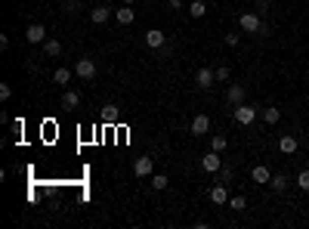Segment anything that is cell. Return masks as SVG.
Returning a JSON list of instances; mask_svg holds the SVG:
<instances>
[{
	"label": "cell",
	"mask_w": 309,
	"mask_h": 229,
	"mask_svg": "<svg viewBox=\"0 0 309 229\" xmlns=\"http://www.w3.org/2000/svg\"><path fill=\"white\" fill-rule=\"evenodd\" d=\"M257 114H260V108H254V105H235V111H232V118H235V124H241V127H251L254 121H257Z\"/></svg>",
	"instance_id": "1"
},
{
	"label": "cell",
	"mask_w": 309,
	"mask_h": 229,
	"mask_svg": "<svg viewBox=\"0 0 309 229\" xmlns=\"http://www.w3.org/2000/svg\"><path fill=\"white\" fill-rule=\"evenodd\" d=\"M238 25H241L244 34H260V28H263L266 22H263L260 13H241V16H238Z\"/></svg>",
	"instance_id": "2"
},
{
	"label": "cell",
	"mask_w": 309,
	"mask_h": 229,
	"mask_svg": "<svg viewBox=\"0 0 309 229\" xmlns=\"http://www.w3.org/2000/svg\"><path fill=\"white\" fill-rule=\"evenodd\" d=\"M213 84H217L213 68H207V65H204V68H198V71H195V87H198V90H210Z\"/></svg>",
	"instance_id": "3"
},
{
	"label": "cell",
	"mask_w": 309,
	"mask_h": 229,
	"mask_svg": "<svg viewBox=\"0 0 309 229\" xmlns=\"http://www.w3.org/2000/svg\"><path fill=\"white\" fill-rule=\"evenodd\" d=\"M74 74H77V78H84V81H93V74H96V62H93L90 56L77 59V65H74Z\"/></svg>",
	"instance_id": "4"
},
{
	"label": "cell",
	"mask_w": 309,
	"mask_h": 229,
	"mask_svg": "<svg viewBox=\"0 0 309 229\" xmlns=\"http://www.w3.org/2000/svg\"><path fill=\"white\" fill-rule=\"evenodd\" d=\"M25 41H28V44H34V47H37V44H44V41H47V28H44L41 22L28 25V28H25Z\"/></svg>",
	"instance_id": "5"
},
{
	"label": "cell",
	"mask_w": 309,
	"mask_h": 229,
	"mask_svg": "<svg viewBox=\"0 0 309 229\" xmlns=\"http://www.w3.org/2000/svg\"><path fill=\"white\" fill-rule=\"evenodd\" d=\"M164 44H167V34H164L161 28H148V31H145V47H148V50H161Z\"/></svg>",
	"instance_id": "6"
},
{
	"label": "cell",
	"mask_w": 309,
	"mask_h": 229,
	"mask_svg": "<svg viewBox=\"0 0 309 229\" xmlns=\"http://www.w3.org/2000/svg\"><path fill=\"white\" fill-rule=\"evenodd\" d=\"M244 96H248L244 84H229V87H226V102H229V105H241Z\"/></svg>",
	"instance_id": "7"
},
{
	"label": "cell",
	"mask_w": 309,
	"mask_h": 229,
	"mask_svg": "<svg viewBox=\"0 0 309 229\" xmlns=\"http://www.w3.org/2000/svg\"><path fill=\"white\" fill-rule=\"evenodd\" d=\"M133 174H136L139 180H145V177H151V174H154V161H151L148 155H142V158H136V161H133Z\"/></svg>",
	"instance_id": "8"
},
{
	"label": "cell",
	"mask_w": 309,
	"mask_h": 229,
	"mask_svg": "<svg viewBox=\"0 0 309 229\" xmlns=\"http://www.w3.org/2000/svg\"><path fill=\"white\" fill-rule=\"evenodd\" d=\"M189 130H192V136L210 133V118H207V114H195V118H192V124H189Z\"/></svg>",
	"instance_id": "9"
},
{
	"label": "cell",
	"mask_w": 309,
	"mask_h": 229,
	"mask_svg": "<svg viewBox=\"0 0 309 229\" xmlns=\"http://www.w3.org/2000/svg\"><path fill=\"white\" fill-rule=\"evenodd\" d=\"M111 13H114V10H111L108 4H99V7L90 10V22H93V25H105V22L111 19Z\"/></svg>",
	"instance_id": "10"
},
{
	"label": "cell",
	"mask_w": 309,
	"mask_h": 229,
	"mask_svg": "<svg viewBox=\"0 0 309 229\" xmlns=\"http://www.w3.org/2000/svg\"><path fill=\"white\" fill-rule=\"evenodd\" d=\"M201 167L207 170V174H220V167H223V158H220V152H207V155L201 158Z\"/></svg>",
	"instance_id": "11"
},
{
	"label": "cell",
	"mask_w": 309,
	"mask_h": 229,
	"mask_svg": "<svg viewBox=\"0 0 309 229\" xmlns=\"http://www.w3.org/2000/svg\"><path fill=\"white\" fill-rule=\"evenodd\" d=\"M297 149H300V139H297L294 133H285V136L279 139V152H282V155H294Z\"/></svg>",
	"instance_id": "12"
},
{
	"label": "cell",
	"mask_w": 309,
	"mask_h": 229,
	"mask_svg": "<svg viewBox=\"0 0 309 229\" xmlns=\"http://www.w3.org/2000/svg\"><path fill=\"white\" fill-rule=\"evenodd\" d=\"M210 202H213L217 208L229 205V189H226V183H217V186L210 189Z\"/></svg>",
	"instance_id": "13"
},
{
	"label": "cell",
	"mask_w": 309,
	"mask_h": 229,
	"mask_svg": "<svg viewBox=\"0 0 309 229\" xmlns=\"http://www.w3.org/2000/svg\"><path fill=\"white\" fill-rule=\"evenodd\" d=\"M251 180L260 183V186H266L269 180H272V170H269L266 164H254V167H251Z\"/></svg>",
	"instance_id": "14"
},
{
	"label": "cell",
	"mask_w": 309,
	"mask_h": 229,
	"mask_svg": "<svg viewBox=\"0 0 309 229\" xmlns=\"http://www.w3.org/2000/svg\"><path fill=\"white\" fill-rule=\"evenodd\" d=\"M288 186H291L288 174H272V180H269V189H272V192H285Z\"/></svg>",
	"instance_id": "15"
},
{
	"label": "cell",
	"mask_w": 309,
	"mask_h": 229,
	"mask_svg": "<svg viewBox=\"0 0 309 229\" xmlns=\"http://www.w3.org/2000/svg\"><path fill=\"white\" fill-rule=\"evenodd\" d=\"M189 16L192 19H204L207 16V4H204V0H192V4H189Z\"/></svg>",
	"instance_id": "16"
},
{
	"label": "cell",
	"mask_w": 309,
	"mask_h": 229,
	"mask_svg": "<svg viewBox=\"0 0 309 229\" xmlns=\"http://www.w3.org/2000/svg\"><path fill=\"white\" fill-rule=\"evenodd\" d=\"M81 105V93L77 90H65L62 93V108H77Z\"/></svg>",
	"instance_id": "17"
},
{
	"label": "cell",
	"mask_w": 309,
	"mask_h": 229,
	"mask_svg": "<svg viewBox=\"0 0 309 229\" xmlns=\"http://www.w3.org/2000/svg\"><path fill=\"white\" fill-rule=\"evenodd\" d=\"M260 114H263V121H266L269 127H275V124L282 121V111H279V108H272V105H269V108H263Z\"/></svg>",
	"instance_id": "18"
},
{
	"label": "cell",
	"mask_w": 309,
	"mask_h": 229,
	"mask_svg": "<svg viewBox=\"0 0 309 229\" xmlns=\"http://www.w3.org/2000/svg\"><path fill=\"white\" fill-rule=\"evenodd\" d=\"M114 16H118V25H133V19H136V13H133L130 7H121V10H114Z\"/></svg>",
	"instance_id": "19"
},
{
	"label": "cell",
	"mask_w": 309,
	"mask_h": 229,
	"mask_svg": "<svg viewBox=\"0 0 309 229\" xmlns=\"http://www.w3.org/2000/svg\"><path fill=\"white\" fill-rule=\"evenodd\" d=\"M44 53H47L50 59H56V56L62 53V44H59V41H53V37H47V41H44Z\"/></svg>",
	"instance_id": "20"
},
{
	"label": "cell",
	"mask_w": 309,
	"mask_h": 229,
	"mask_svg": "<svg viewBox=\"0 0 309 229\" xmlns=\"http://www.w3.org/2000/svg\"><path fill=\"white\" fill-rule=\"evenodd\" d=\"M210 149H213V152H220V155H223V152L229 149V139H226L223 133H213V136H210Z\"/></svg>",
	"instance_id": "21"
},
{
	"label": "cell",
	"mask_w": 309,
	"mask_h": 229,
	"mask_svg": "<svg viewBox=\"0 0 309 229\" xmlns=\"http://www.w3.org/2000/svg\"><path fill=\"white\" fill-rule=\"evenodd\" d=\"M53 81H56V84H62V87H68V81H71V68H65V65H62V68H56V71H53Z\"/></svg>",
	"instance_id": "22"
},
{
	"label": "cell",
	"mask_w": 309,
	"mask_h": 229,
	"mask_svg": "<svg viewBox=\"0 0 309 229\" xmlns=\"http://www.w3.org/2000/svg\"><path fill=\"white\" fill-rule=\"evenodd\" d=\"M148 180H151V189H158V192L167 189V174H151Z\"/></svg>",
	"instance_id": "23"
},
{
	"label": "cell",
	"mask_w": 309,
	"mask_h": 229,
	"mask_svg": "<svg viewBox=\"0 0 309 229\" xmlns=\"http://www.w3.org/2000/svg\"><path fill=\"white\" fill-rule=\"evenodd\" d=\"M229 208H232V211H238V214H241V211H244V208H248V198H244V195H229Z\"/></svg>",
	"instance_id": "24"
},
{
	"label": "cell",
	"mask_w": 309,
	"mask_h": 229,
	"mask_svg": "<svg viewBox=\"0 0 309 229\" xmlns=\"http://www.w3.org/2000/svg\"><path fill=\"white\" fill-rule=\"evenodd\" d=\"M294 183H297V189H303V192H309V167H303V170L297 174V180H294Z\"/></svg>",
	"instance_id": "25"
},
{
	"label": "cell",
	"mask_w": 309,
	"mask_h": 229,
	"mask_svg": "<svg viewBox=\"0 0 309 229\" xmlns=\"http://www.w3.org/2000/svg\"><path fill=\"white\" fill-rule=\"evenodd\" d=\"M114 118H118V105H105L102 108V121L105 124H114Z\"/></svg>",
	"instance_id": "26"
},
{
	"label": "cell",
	"mask_w": 309,
	"mask_h": 229,
	"mask_svg": "<svg viewBox=\"0 0 309 229\" xmlns=\"http://www.w3.org/2000/svg\"><path fill=\"white\" fill-rule=\"evenodd\" d=\"M220 180H223V183H232V180H235V167H232V164H223V167H220Z\"/></svg>",
	"instance_id": "27"
},
{
	"label": "cell",
	"mask_w": 309,
	"mask_h": 229,
	"mask_svg": "<svg viewBox=\"0 0 309 229\" xmlns=\"http://www.w3.org/2000/svg\"><path fill=\"white\" fill-rule=\"evenodd\" d=\"M213 74H217V81H229V78H232V68H229V65H217Z\"/></svg>",
	"instance_id": "28"
},
{
	"label": "cell",
	"mask_w": 309,
	"mask_h": 229,
	"mask_svg": "<svg viewBox=\"0 0 309 229\" xmlns=\"http://www.w3.org/2000/svg\"><path fill=\"white\" fill-rule=\"evenodd\" d=\"M10 96H13V87L10 84H0V102H7Z\"/></svg>",
	"instance_id": "29"
},
{
	"label": "cell",
	"mask_w": 309,
	"mask_h": 229,
	"mask_svg": "<svg viewBox=\"0 0 309 229\" xmlns=\"http://www.w3.org/2000/svg\"><path fill=\"white\" fill-rule=\"evenodd\" d=\"M238 41H241L238 34H226V44H229V47H238Z\"/></svg>",
	"instance_id": "30"
},
{
	"label": "cell",
	"mask_w": 309,
	"mask_h": 229,
	"mask_svg": "<svg viewBox=\"0 0 309 229\" xmlns=\"http://www.w3.org/2000/svg\"><path fill=\"white\" fill-rule=\"evenodd\" d=\"M22 130H25V121H22V118H16V121H13V133H22Z\"/></svg>",
	"instance_id": "31"
},
{
	"label": "cell",
	"mask_w": 309,
	"mask_h": 229,
	"mask_svg": "<svg viewBox=\"0 0 309 229\" xmlns=\"http://www.w3.org/2000/svg\"><path fill=\"white\" fill-rule=\"evenodd\" d=\"M62 10H65V13H74V10H77V0H65Z\"/></svg>",
	"instance_id": "32"
},
{
	"label": "cell",
	"mask_w": 309,
	"mask_h": 229,
	"mask_svg": "<svg viewBox=\"0 0 309 229\" xmlns=\"http://www.w3.org/2000/svg\"><path fill=\"white\" fill-rule=\"evenodd\" d=\"M269 4H272V0H257V13H266Z\"/></svg>",
	"instance_id": "33"
},
{
	"label": "cell",
	"mask_w": 309,
	"mask_h": 229,
	"mask_svg": "<svg viewBox=\"0 0 309 229\" xmlns=\"http://www.w3.org/2000/svg\"><path fill=\"white\" fill-rule=\"evenodd\" d=\"M170 7H173V10H179V7H182V0H170Z\"/></svg>",
	"instance_id": "34"
},
{
	"label": "cell",
	"mask_w": 309,
	"mask_h": 229,
	"mask_svg": "<svg viewBox=\"0 0 309 229\" xmlns=\"http://www.w3.org/2000/svg\"><path fill=\"white\" fill-rule=\"evenodd\" d=\"M133 4H136V0H124V7H133Z\"/></svg>",
	"instance_id": "35"
}]
</instances>
